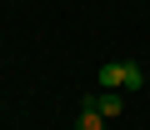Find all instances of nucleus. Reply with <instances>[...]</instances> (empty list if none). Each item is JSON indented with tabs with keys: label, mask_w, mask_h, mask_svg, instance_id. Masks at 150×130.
<instances>
[{
	"label": "nucleus",
	"mask_w": 150,
	"mask_h": 130,
	"mask_svg": "<svg viewBox=\"0 0 150 130\" xmlns=\"http://www.w3.org/2000/svg\"><path fill=\"white\" fill-rule=\"evenodd\" d=\"M125 70H130V60L100 65V90H125Z\"/></svg>",
	"instance_id": "f03ea898"
},
{
	"label": "nucleus",
	"mask_w": 150,
	"mask_h": 130,
	"mask_svg": "<svg viewBox=\"0 0 150 130\" xmlns=\"http://www.w3.org/2000/svg\"><path fill=\"white\" fill-rule=\"evenodd\" d=\"M85 105H90V110H100V115H105V120H115V115H120V110H125V100H120V95H115V90H100V95H90V100H85Z\"/></svg>",
	"instance_id": "f257e3e1"
},
{
	"label": "nucleus",
	"mask_w": 150,
	"mask_h": 130,
	"mask_svg": "<svg viewBox=\"0 0 150 130\" xmlns=\"http://www.w3.org/2000/svg\"><path fill=\"white\" fill-rule=\"evenodd\" d=\"M75 130H105V115L85 105V115H80V120H75Z\"/></svg>",
	"instance_id": "7ed1b4c3"
},
{
	"label": "nucleus",
	"mask_w": 150,
	"mask_h": 130,
	"mask_svg": "<svg viewBox=\"0 0 150 130\" xmlns=\"http://www.w3.org/2000/svg\"><path fill=\"white\" fill-rule=\"evenodd\" d=\"M145 85V70H140V65H130V70H125V90H140Z\"/></svg>",
	"instance_id": "20e7f679"
}]
</instances>
